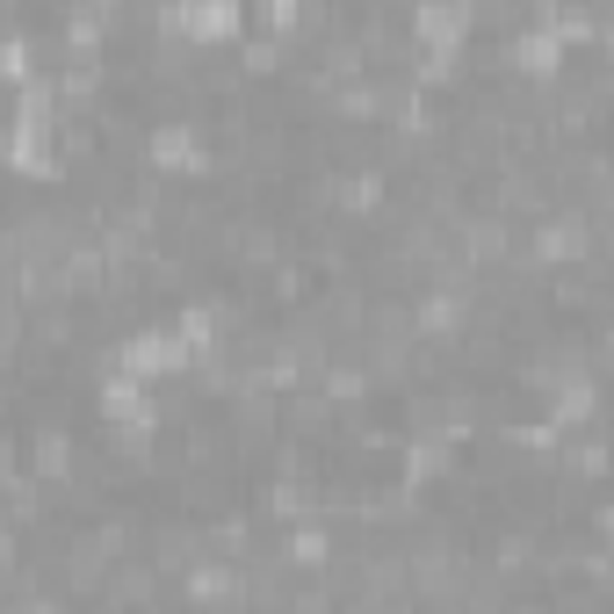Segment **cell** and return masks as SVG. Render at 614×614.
Here are the masks:
<instances>
[{"instance_id":"2","label":"cell","mask_w":614,"mask_h":614,"mask_svg":"<svg viewBox=\"0 0 614 614\" xmlns=\"http://www.w3.org/2000/svg\"><path fill=\"white\" fill-rule=\"evenodd\" d=\"M463 22H470L463 8H427V15H420V36H427V44H456Z\"/></svg>"},{"instance_id":"3","label":"cell","mask_w":614,"mask_h":614,"mask_svg":"<svg viewBox=\"0 0 614 614\" xmlns=\"http://www.w3.org/2000/svg\"><path fill=\"white\" fill-rule=\"evenodd\" d=\"M268 22H275V30H289V22H297V0H268Z\"/></svg>"},{"instance_id":"1","label":"cell","mask_w":614,"mask_h":614,"mask_svg":"<svg viewBox=\"0 0 614 614\" xmlns=\"http://www.w3.org/2000/svg\"><path fill=\"white\" fill-rule=\"evenodd\" d=\"M513 66H527V72H549V66H557V36H549V30H527L521 44H513Z\"/></svg>"}]
</instances>
